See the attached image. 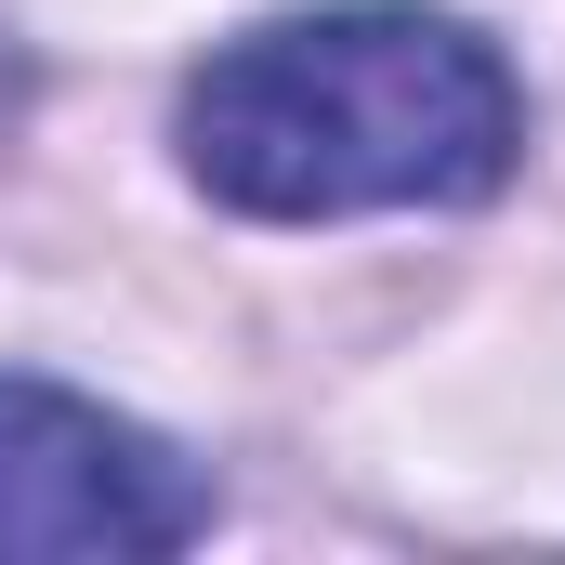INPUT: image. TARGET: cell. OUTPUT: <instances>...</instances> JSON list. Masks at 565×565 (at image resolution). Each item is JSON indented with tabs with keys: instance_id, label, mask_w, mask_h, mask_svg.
Here are the masks:
<instances>
[{
	"instance_id": "6da1fadb",
	"label": "cell",
	"mask_w": 565,
	"mask_h": 565,
	"mask_svg": "<svg viewBox=\"0 0 565 565\" xmlns=\"http://www.w3.org/2000/svg\"><path fill=\"white\" fill-rule=\"evenodd\" d=\"M171 145L211 211L237 224H355V211H473L526 158V79L487 26L422 0H329L237 26L184 106Z\"/></svg>"
},
{
	"instance_id": "7a4b0ae2",
	"label": "cell",
	"mask_w": 565,
	"mask_h": 565,
	"mask_svg": "<svg viewBox=\"0 0 565 565\" xmlns=\"http://www.w3.org/2000/svg\"><path fill=\"white\" fill-rule=\"evenodd\" d=\"M211 540V473L145 422L0 369V553H184Z\"/></svg>"
}]
</instances>
